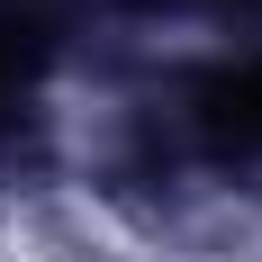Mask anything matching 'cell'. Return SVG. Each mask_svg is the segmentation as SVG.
Segmentation results:
<instances>
[{"label": "cell", "instance_id": "7a4b0ae2", "mask_svg": "<svg viewBox=\"0 0 262 262\" xmlns=\"http://www.w3.org/2000/svg\"><path fill=\"white\" fill-rule=\"evenodd\" d=\"M0 91H9V63H0Z\"/></svg>", "mask_w": 262, "mask_h": 262}, {"label": "cell", "instance_id": "6da1fadb", "mask_svg": "<svg viewBox=\"0 0 262 262\" xmlns=\"http://www.w3.org/2000/svg\"><path fill=\"white\" fill-rule=\"evenodd\" d=\"M190 118H199V145H208V154L262 163V54L208 73V81H199V100H190Z\"/></svg>", "mask_w": 262, "mask_h": 262}]
</instances>
